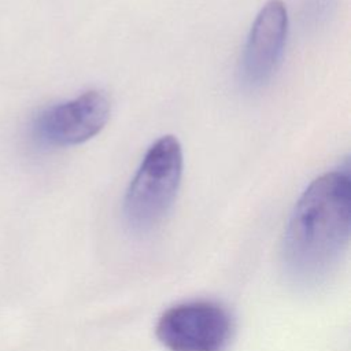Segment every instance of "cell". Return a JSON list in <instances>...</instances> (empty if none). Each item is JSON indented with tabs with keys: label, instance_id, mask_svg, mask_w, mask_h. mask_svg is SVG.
I'll return each instance as SVG.
<instances>
[{
	"label": "cell",
	"instance_id": "3957f363",
	"mask_svg": "<svg viewBox=\"0 0 351 351\" xmlns=\"http://www.w3.org/2000/svg\"><path fill=\"white\" fill-rule=\"evenodd\" d=\"M111 114V100L100 89H89L74 99L40 110L30 121L29 134L43 148L82 144L99 134Z\"/></svg>",
	"mask_w": 351,
	"mask_h": 351
},
{
	"label": "cell",
	"instance_id": "5b68a950",
	"mask_svg": "<svg viewBox=\"0 0 351 351\" xmlns=\"http://www.w3.org/2000/svg\"><path fill=\"white\" fill-rule=\"evenodd\" d=\"M288 37V11L282 0H269L258 12L240 58V80L258 89L276 73Z\"/></svg>",
	"mask_w": 351,
	"mask_h": 351
},
{
	"label": "cell",
	"instance_id": "6da1fadb",
	"mask_svg": "<svg viewBox=\"0 0 351 351\" xmlns=\"http://www.w3.org/2000/svg\"><path fill=\"white\" fill-rule=\"evenodd\" d=\"M351 177L348 165L313 180L285 226L281 265L299 288L322 284L336 269L350 239Z\"/></svg>",
	"mask_w": 351,
	"mask_h": 351
},
{
	"label": "cell",
	"instance_id": "7a4b0ae2",
	"mask_svg": "<svg viewBox=\"0 0 351 351\" xmlns=\"http://www.w3.org/2000/svg\"><path fill=\"white\" fill-rule=\"evenodd\" d=\"M182 167V147L176 136H162L149 145L122 202L130 230L144 234L160 225L177 197Z\"/></svg>",
	"mask_w": 351,
	"mask_h": 351
},
{
	"label": "cell",
	"instance_id": "277c9868",
	"mask_svg": "<svg viewBox=\"0 0 351 351\" xmlns=\"http://www.w3.org/2000/svg\"><path fill=\"white\" fill-rule=\"evenodd\" d=\"M233 333L229 311L217 302L189 300L165 310L155 335L169 351H225Z\"/></svg>",
	"mask_w": 351,
	"mask_h": 351
}]
</instances>
